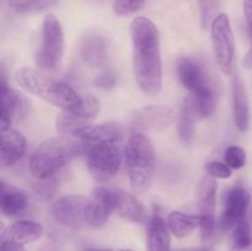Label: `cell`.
Here are the masks:
<instances>
[{
    "label": "cell",
    "mask_w": 252,
    "mask_h": 251,
    "mask_svg": "<svg viewBox=\"0 0 252 251\" xmlns=\"http://www.w3.org/2000/svg\"><path fill=\"white\" fill-rule=\"evenodd\" d=\"M133 71L144 94L155 96L162 89V62L159 31L152 20L138 16L130 24Z\"/></svg>",
    "instance_id": "1"
},
{
    "label": "cell",
    "mask_w": 252,
    "mask_h": 251,
    "mask_svg": "<svg viewBox=\"0 0 252 251\" xmlns=\"http://www.w3.org/2000/svg\"><path fill=\"white\" fill-rule=\"evenodd\" d=\"M89 142L78 138L58 135L42 142L30 157V171L36 179L44 180L88 153Z\"/></svg>",
    "instance_id": "2"
},
{
    "label": "cell",
    "mask_w": 252,
    "mask_h": 251,
    "mask_svg": "<svg viewBox=\"0 0 252 251\" xmlns=\"http://www.w3.org/2000/svg\"><path fill=\"white\" fill-rule=\"evenodd\" d=\"M15 81L27 93L42 98L62 111H75L83 106L80 96L68 84L47 76L32 68H20L15 71Z\"/></svg>",
    "instance_id": "3"
},
{
    "label": "cell",
    "mask_w": 252,
    "mask_h": 251,
    "mask_svg": "<svg viewBox=\"0 0 252 251\" xmlns=\"http://www.w3.org/2000/svg\"><path fill=\"white\" fill-rule=\"evenodd\" d=\"M51 213L59 224L66 228L97 229L107 221L112 211L95 198L68 194L54 202Z\"/></svg>",
    "instance_id": "4"
},
{
    "label": "cell",
    "mask_w": 252,
    "mask_h": 251,
    "mask_svg": "<svg viewBox=\"0 0 252 251\" xmlns=\"http://www.w3.org/2000/svg\"><path fill=\"white\" fill-rule=\"evenodd\" d=\"M125 159L133 192L137 194L144 193L152 186L157 164L152 140L143 133L133 134L125 149Z\"/></svg>",
    "instance_id": "5"
},
{
    "label": "cell",
    "mask_w": 252,
    "mask_h": 251,
    "mask_svg": "<svg viewBox=\"0 0 252 251\" xmlns=\"http://www.w3.org/2000/svg\"><path fill=\"white\" fill-rule=\"evenodd\" d=\"M64 54V31L58 17L53 14L44 16L42 21L41 44L34 57L36 65L43 70H56Z\"/></svg>",
    "instance_id": "6"
},
{
    "label": "cell",
    "mask_w": 252,
    "mask_h": 251,
    "mask_svg": "<svg viewBox=\"0 0 252 251\" xmlns=\"http://www.w3.org/2000/svg\"><path fill=\"white\" fill-rule=\"evenodd\" d=\"M211 37L217 65L221 73L230 75L235 63V38L228 15L220 12L214 17L211 24Z\"/></svg>",
    "instance_id": "7"
},
{
    "label": "cell",
    "mask_w": 252,
    "mask_h": 251,
    "mask_svg": "<svg viewBox=\"0 0 252 251\" xmlns=\"http://www.w3.org/2000/svg\"><path fill=\"white\" fill-rule=\"evenodd\" d=\"M94 198L105 203L121 218L135 224L147 221V212L142 202L125 189L98 186L94 189Z\"/></svg>",
    "instance_id": "8"
},
{
    "label": "cell",
    "mask_w": 252,
    "mask_h": 251,
    "mask_svg": "<svg viewBox=\"0 0 252 251\" xmlns=\"http://www.w3.org/2000/svg\"><path fill=\"white\" fill-rule=\"evenodd\" d=\"M122 154L116 143H94L86 153V166L97 181H110L120 170Z\"/></svg>",
    "instance_id": "9"
},
{
    "label": "cell",
    "mask_w": 252,
    "mask_h": 251,
    "mask_svg": "<svg viewBox=\"0 0 252 251\" xmlns=\"http://www.w3.org/2000/svg\"><path fill=\"white\" fill-rule=\"evenodd\" d=\"M100 112V102L94 96H84V103L79 110L62 111L56 118V129L61 135L78 138L81 130L94 123Z\"/></svg>",
    "instance_id": "10"
},
{
    "label": "cell",
    "mask_w": 252,
    "mask_h": 251,
    "mask_svg": "<svg viewBox=\"0 0 252 251\" xmlns=\"http://www.w3.org/2000/svg\"><path fill=\"white\" fill-rule=\"evenodd\" d=\"M251 213V194L244 187H234L225 194L221 213V228L233 229L240 220Z\"/></svg>",
    "instance_id": "11"
},
{
    "label": "cell",
    "mask_w": 252,
    "mask_h": 251,
    "mask_svg": "<svg viewBox=\"0 0 252 251\" xmlns=\"http://www.w3.org/2000/svg\"><path fill=\"white\" fill-rule=\"evenodd\" d=\"M175 121V112L166 106H148L134 115L132 125L138 130H164Z\"/></svg>",
    "instance_id": "12"
},
{
    "label": "cell",
    "mask_w": 252,
    "mask_h": 251,
    "mask_svg": "<svg viewBox=\"0 0 252 251\" xmlns=\"http://www.w3.org/2000/svg\"><path fill=\"white\" fill-rule=\"evenodd\" d=\"M1 126V149L0 162L4 167L12 166L25 155L27 150V142L25 135L11 125Z\"/></svg>",
    "instance_id": "13"
},
{
    "label": "cell",
    "mask_w": 252,
    "mask_h": 251,
    "mask_svg": "<svg viewBox=\"0 0 252 251\" xmlns=\"http://www.w3.org/2000/svg\"><path fill=\"white\" fill-rule=\"evenodd\" d=\"M1 111H0V125L10 126L14 121L21 120L29 113L30 102L19 91L10 89L1 81Z\"/></svg>",
    "instance_id": "14"
},
{
    "label": "cell",
    "mask_w": 252,
    "mask_h": 251,
    "mask_svg": "<svg viewBox=\"0 0 252 251\" xmlns=\"http://www.w3.org/2000/svg\"><path fill=\"white\" fill-rule=\"evenodd\" d=\"M176 71L180 83L191 94L212 88L208 83L206 70L193 58L181 57L177 62Z\"/></svg>",
    "instance_id": "15"
},
{
    "label": "cell",
    "mask_w": 252,
    "mask_h": 251,
    "mask_svg": "<svg viewBox=\"0 0 252 251\" xmlns=\"http://www.w3.org/2000/svg\"><path fill=\"white\" fill-rule=\"evenodd\" d=\"M79 54L86 64L91 66H105L108 62V44L103 36L89 32L80 41Z\"/></svg>",
    "instance_id": "16"
},
{
    "label": "cell",
    "mask_w": 252,
    "mask_h": 251,
    "mask_svg": "<svg viewBox=\"0 0 252 251\" xmlns=\"http://www.w3.org/2000/svg\"><path fill=\"white\" fill-rule=\"evenodd\" d=\"M231 95H233V115L235 127L240 132H245L250 123V107H249L248 93L245 84L239 74H236L231 84Z\"/></svg>",
    "instance_id": "17"
},
{
    "label": "cell",
    "mask_w": 252,
    "mask_h": 251,
    "mask_svg": "<svg viewBox=\"0 0 252 251\" xmlns=\"http://www.w3.org/2000/svg\"><path fill=\"white\" fill-rule=\"evenodd\" d=\"M42 235H43V226L41 224L33 220L22 219L15 221L2 231L1 241L9 240L25 245L38 240Z\"/></svg>",
    "instance_id": "18"
},
{
    "label": "cell",
    "mask_w": 252,
    "mask_h": 251,
    "mask_svg": "<svg viewBox=\"0 0 252 251\" xmlns=\"http://www.w3.org/2000/svg\"><path fill=\"white\" fill-rule=\"evenodd\" d=\"M147 246L148 251H171V231L159 213L153 214L149 220Z\"/></svg>",
    "instance_id": "19"
},
{
    "label": "cell",
    "mask_w": 252,
    "mask_h": 251,
    "mask_svg": "<svg viewBox=\"0 0 252 251\" xmlns=\"http://www.w3.org/2000/svg\"><path fill=\"white\" fill-rule=\"evenodd\" d=\"M122 134V127L116 122L91 123L81 130L78 139L89 143H117Z\"/></svg>",
    "instance_id": "20"
},
{
    "label": "cell",
    "mask_w": 252,
    "mask_h": 251,
    "mask_svg": "<svg viewBox=\"0 0 252 251\" xmlns=\"http://www.w3.org/2000/svg\"><path fill=\"white\" fill-rule=\"evenodd\" d=\"M27 207V194L17 187L1 182L0 186V211L5 217H15Z\"/></svg>",
    "instance_id": "21"
},
{
    "label": "cell",
    "mask_w": 252,
    "mask_h": 251,
    "mask_svg": "<svg viewBox=\"0 0 252 251\" xmlns=\"http://www.w3.org/2000/svg\"><path fill=\"white\" fill-rule=\"evenodd\" d=\"M202 216L185 214L182 212L174 211L167 217V225L170 231L176 238H186L191 235L197 228L201 226Z\"/></svg>",
    "instance_id": "22"
},
{
    "label": "cell",
    "mask_w": 252,
    "mask_h": 251,
    "mask_svg": "<svg viewBox=\"0 0 252 251\" xmlns=\"http://www.w3.org/2000/svg\"><path fill=\"white\" fill-rule=\"evenodd\" d=\"M189 107L193 111L197 120H203L213 115L217 107V98L213 89H204V90L193 93L186 98Z\"/></svg>",
    "instance_id": "23"
},
{
    "label": "cell",
    "mask_w": 252,
    "mask_h": 251,
    "mask_svg": "<svg viewBox=\"0 0 252 251\" xmlns=\"http://www.w3.org/2000/svg\"><path fill=\"white\" fill-rule=\"evenodd\" d=\"M217 191H218V185L214 177L209 175L202 177L196 191L197 203L201 214H214Z\"/></svg>",
    "instance_id": "24"
},
{
    "label": "cell",
    "mask_w": 252,
    "mask_h": 251,
    "mask_svg": "<svg viewBox=\"0 0 252 251\" xmlns=\"http://www.w3.org/2000/svg\"><path fill=\"white\" fill-rule=\"evenodd\" d=\"M231 248L236 251L248 250L252 245V220L251 213L248 217L239 221L231 229Z\"/></svg>",
    "instance_id": "25"
},
{
    "label": "cell",
    "mask_w": 252,
    "mask_h": 251,
    "mask_svg": "<svg viewBox=\"0 0 252 251\" xmlns=\"http://www.w3.org/2000/svg\"><path fill=\"white\" fill-rule=\"evenodd\" d=\"M197 117L194 116L193 111L189 107V102L185 100L181 110L179 113V122H177V128H179V137L184 143L189 144L193 140L194 137V122Z\"/></svg>",
    "instance_id": "26"
},
{
    "label": "cell",
    "mask_w": 252,
    "mask_h": 251,
    "mask_svg": "<svg viewBox=\"0 0 252 251\" xmlns=\"http://www.w3.org/2000/svg\"><path fill=\"white\" fill-rule=\"evenodd\" d=\"M58 0H7V4L14 11L21 12H37L54 5Z\"/></svg>",
    "instance_id": "27"
},
{
    "label": "cell",
    "mask_w": 252,
    "mask_h": 251,
    "mask_svg": "<svg viewBox=\"0 0 252 251\" xmlns=\"http://www.w3.org/2000/svg\"><path fill=\"white\" fill-rule=\"evenodd\" d=\"M198 1L199 9V19L203 29H207L214 17L217 16L219 6H220V0H197Z\"/></svg>",
    "instance_id": "28"
},
{
    "label": "cell",
    "mask_w": 252,
    "mask_h": 251,
    "mask_svg": "<svg viewBox=\"0 0 252 251\" xmlns=\"http://www.w3.org/2000/svg\"><path fill=\"white\" fill-rule=\"evenodd\" d=\"M224 160L230 169H243L246 164V153L243 148L238 147V145H230L226 148L225 153H224Z\"/></svg>",
    "instance_id": "29"
},
{
    "label": "cell",
    "mask_w": 252,
    "mask_h": 251,
    "mask_svg": "<svg viewBox=\"0 0 252 251\" xmlns=\"http://www.w3.org/2000/svg\"><path fill=\"white\" fill-rule=\"evenodd\" d=\"M147 0H115L112 5L113 12L117 16L125 17L135 14Z\"/></svg>",
    "instance_id": "30"
},
{
    "label": "cell",
    "mask_w": 252,
    "mask_h": 251,
    "mask_svg": "<svg viewBox=\"0 0 252 251\" xmlns=\"http://www.w3.org/2000/svg\"><path fill=\"white\" fill-rule=\"evenodd\" d=\"M233 169L228 166L226 164L220 161H209L206 164V171L209 176L214 177V179H230L231 175H233Z\"/></svg>",
    "instance_id": "31"
},
{
    "label": "cell",
    "mask_w": 252,
    "mask_h": 251,
    "mask_svg": "<svg viewBox=\"0 0 252 251\" xmlns=\"http://www.w3.org/2000/svg\"><path fill=\"white\" fill-rule=\"evenodd\" d=\"M202 223L199 226L201 230L202 241L211 240L213 236L214 230H216V216L214 214H201Z\"/></svg>",
    "instance_id": "32"
},
{
    "label": "cell",
    "mask_w": 252,
    "mask_h": 251,
    "mask_svg": "<svg viewBox=\"0 0 252 251\" xmlns=\"http://www.w3.org/2000/svg\"><path fill=\"white\" fill-rule=\"evenodd\" d=\"M116 84H117V75H116L115 71L110 70V69L108 70H103L95 79V85L97 88L105 89V90L115 88Z\"/></svg>",
    "instance_id": "33"
},
{
    "label": "cell",
    "mask_w": 252,
    "mask_h": 251,
    "mask_svg": "<svg viewBox=\"0 0 252 251\" xmlns=\"http://www.w3.org/2000/svg\"><path fill=\"white\" fill-rule=\"evenodd\" d=\"M1 251H27L21 244L14 243V241L2 240L1 241Z\"/></svg>",
    "instance_id": "34"
},
{
    "label": "cell",
    "mask_w": 252,
    "mask_h": 251,
    "mask_svg": "<svg viewBox=\"0 0 252 251\" xmlns=\"http://www.w3.org/2000/svg\"><path fill=\"white\" fill-rule=\"evenodd\" d=\"M244 14L249 29L252 32V0H244Z\"/></svg>",
    "instance_id": "35"
},
{
    "label": "cell",
    "mask_w": 252,
    "mask_h": 251,
    "mask_svg": "<svg viewBox=\"0 0 252 251\" xmlns=\"http://www.w3.org/2000/svg\"><path fill=\"white\" fill-rule=\"evenodd\" d=\"M243 64L246 69H252V48L246 53L245 58H244L243 61Z\"/></svg>",
    "instance_id": "36"
},
{
    "label": "cell",
    "mask_w": 252,
    "mask_h": 251,
    "mask_svg": "<svg viewBox=\"0 0 252 251\" xmlns=\"http://www.w3.org/2000/svg\"><path fill=\"white\" fill-rule=\"evenodd\" d=\"M179 251H211V250L207 248H196V249H184V250H179Z\"/></svg>",
    "instance_id": "37"
},
{
    "label": "cell",
    "mask_w": 252,
    "mask_h": 251,
    "mask_svg": "<svg viewBox=\"0 0 252 251\" xmlns=\"http://www.w3.org/2000/svg\"><path fill=\"white\" fill-rule=\"evenodd\" d=\"M120 251H130V250H127V249H122V250H120Z\"/></svg>",
    "instance_id": "38"
},
{
    "label": "cell",
    "mask_w": 252,
    "mask_h": 251,
    "mask_svg": "<svg viewBox=\"0 0 252 251\" xmlns=\"http://www.w3.org/2000/svg\"><path fill=\"white\" fill-rule=\"evenodd\" d=\"M93 251H103V250H93Z\"/></svg>",
    "instance_id": "39"
}]
</instances>
